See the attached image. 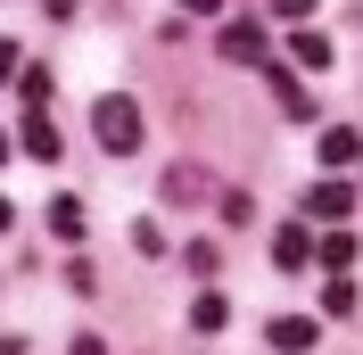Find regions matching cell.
<instances>
[{"instance_id":"cell-1","label":"cell","mask_w":363,"mask_h":355,"mask_svg":"<svg viewBox=\"0 0 363 355\" xmlns=\"http://www.w3.org/2000/svg\"><path fill=\"white\" fill-rule=\"evenodd\" d=\"M91 141H99V149H108V157H133V149H140V108H133V99H124V91L91 108Z\"/></svg>"},{"instance_id":"cell-2","label":"cell","mask_w":363,"mask_h":355,"mask_svg":"<svg viewBox=\"0 0 363 355\" xmlns=\"http://www.w3.org/2000/svg\"><path fill=\"white\" fill-rule=\"evenodd\" d=\"M215 50H223L231 67H264V25H256V17H231L223 33H215Z\"/></svg>"},{"instance_id":"cell-3","label":"cell","mask_w":363,"mask_h":355,"mask_svg":"<svg viewBox=\"0 0 363 355\" xmlns=\"http://www.w3.org/2000/svg\"><path fill=\"white\" fill-rule=\"evenodd\" d=\"M314 231H306V215H297V223H281V231H272V265H281V273H306V256H314Z\"/></svg>"},{"instance_id":"cell-4","label":"cell","mask_w":363,"mask_h":355,"mask_svg":"<svg viewBox=\"0 0 363 355\" xmlns=\"http://www.w3.org/2000/svg\"><path fill=\"white\" fill-rule=\"evenodd\" d=\"M306 215L314 223H347L355 215V182H314V190H306Z\"/></svg>"},{"instance_id":"cell-5","label":"cell","mask_w":363,"mask_h":355,"mask_svg":"<svg viewBox=\"0 0 363 355\" xmlns=\"http://www.w3.org/2000/svg\"><path fill=\"white\" fill-rule=\"evenodd\" d=\"M264 91H272V99H281V116H297V124H306V116H322L314 99H306V83H297L289 67H264Z\"/></svg>"},{"instance_id":"cell-6","label":"cell","mask_w":363,"mask_h":355,"mask_svg":"<svg viewBox=\"0 0 363 355\" xmlns=\"http://www.w3.org/2000/svg\"><path fill=\"white\" fill-rule=\"evenodd\" d=\"M206 182H215L206 165H165V199H174V207H199V199H206Z\"/></svg>"},{"instance_id":"cell-7","label":"cell","mask_w":363,"mask_h":355,"mask_svg":"<svg viewBox=\"0 0 363 355\" xmlns=\"http://www.w3.org/2000/svg\"><path fill=\"white\" fill-rule=\"evenodd\" d=\"M363 157V124H322V165H355Z\"/></svg>"},{"instance_id":"cell-8","label":"cell","mask_w":363,"mask_h":355,"mask_svg":"<svg viewBox=\"0 0 363 355\" xmlns=\"http://www.w3.org/2000/svg\"><path fill=\"white\" fill-rule=\"evenodd\" d=\"M272 347H281V355H306V347H314V314H272Z\"/></svg>"},{"instance_id":"cell-9","label":"cell","mask_w":363,"mask_h":355,"mask_svg":"<svg viewBox=\"0 0 363 355\" xmlns=\"http://www.w3.org/2000/svg\"><path fill=\"white\" fill-rule=\"evenodd\" d=\"M17 149L50 165V157H58V124H50V116H25V124H17Z\"/></svg>"},{"instance_id":"cell-10","label":"cell","mask_w":363,"mask_h":355,"mask_svg":"<svg viewBox=\"0 0 363 355\" xmlns=\"http://www.w3.org/2000/svg\"><path fill=\"white\" fill-rule=\"evenodd\" d=\"M289 58H297V67H330V42H322L314 25H297V33H289Z\"/></svg>"},{"instance_id":"cell-11","label":"cell","mask_w":363,"mask_h":355,"mask_svg":"<svg viewBox=\"0 0 363 355\" xmlns=\"http://www.w3.org/2000/svg\"><path fill=\"white\" fill-rule=\"evenodd\" d=\"M231 306H223V289H199V306H190V331H223Z\"/></svg>"},{"instance_id":"cell-12","label":"cell","mask_w":363,"mask_h":355,"mask_svg":"<svg viewBox=\"0 0 363 355\" xmlns=\"http://www.w3.org/2000/svg\"><path fill=\"white\" fill-rule=\"evenodd\" d=\"M182 265L199 273V281H215V273H223V248H215V240H190V248H182Z\"/></svg>"},{"instance_id":"cell-13","label":"cell","mask_w":363,"mask_h":355,"mask_svg":"<svg viewBox=\"0 0 363 355\" xmlns=\"http://www.w3.org/2000/svg\"><path fill=\"white\" fill-rule=\"evenodd\" d=\"M314 256H322V265H330V273H347V265H355V240H347V231H330V240H322Z\"/></svg>"},{"instance_id":"cell-14","label":"cell","mask_w":363,"mask_h":355,"mask_svg":"<svg viewBox=\"0 0 363 355\" xmlns=\"http://www.w3.org/2000/svg\"><path fill=\"white\" fill-rule=\"evenodd\" d=\"M17 91L33 99V116H42V108H50V67H25V75H17Z\"/></svg>"},{"instance_id":"cell-15","label":"cell","mask_w":363,"mask_h":355,"mask_svg":"<svg viewBox=\"0 0 363 355\" xmlns=\"http://www.w3.org/2000/svg\"><path fill=\"white\" fill-rule=\"evenodd\" d=\"M215 207H223V223H240V231H248V223H256V199H248V190H223V199H215Z\"/></svg>"},{"instance_id":"cell-16","label":"cell","mask_w":363,"mask_h":355,"mask_svg":"<svg viewBox=\"0 0 363 355\" xmlns=\"http://www.w3.org/2000/svg\"><path fill=\"white\" fill-rule=\"evenodd\" d=\"M50 231H58V240H74V231H83V207L58 199V207H50Z\"/></svg>"},{"instance_id":"cell-17","label":"cell","mask_w":363,"mask_h":355,"mask_svg":"<svg viewBox=\"0 0 363 355\" xmlns=\"http://www.w3.org/2000/svg\"><path fill=\"white\" fill-rule=\"evenodd\" d=\"M133 248H140V256H165V231H157L149 215H140V223H133Z\"/></svg>"},{"instance_id":"cell-18","label":"cell","mask_w":363,"mask_h":355,"mask_svg":"<svg viewBox=\"0 0 363 355\" xmlns=\"http://www.w3.org/2000/svg\"><path fill=\"white\" fill-rule=\"evenodd\" d=\"M25 75V58H17V42H0V83H17Z\"/></svg>"},{"instance_id":"cell-19","label":"cell","mask_w":363,"mask_h":355,"mask_svg":"<svg viewBox=\"0 0 363 355\" xmlns=\"http://www.w3.org/2000/svg\"><path fill=\"white\" fill-rule=\"evenodd\" d=\"M272 17H314V0H272Z\"/></svg>"},{"instance_id":"cell-20","label":"cell","mask_w":363,"mask_h":355,"mask_svg":"<svg viewBox=\"0 0 363 355\" xmlns=\"http://www.w3.org/2000/svg\"><path fill=\"white\" fill-rule=\"evenodd\" d=\"M174 9H190V17H215V9H223V0H174Z\"/></svg>"},{"instance_id":"cell-21","label":"cell","mask_w":363,"mask_h":355,"mask_svg":"<svg viewBox=\"0 0 363 355\" xmlns=\"http://www.w3.org/2000/svg\"><path fill=\"white\" fill-rule=\"evenodd\" d=\"M67 355H108V347H99V339H91V331H83V339H74V347H67Z\"/></svg>"},{"instance_id":"cell-22","label":"cell","mask_w":363,"mask_h":355,"mask_svg":"<svg viewBox=\"0 0 363 355\" xmlns=\"http://www.w3.org/2000/svg\"><path fill=\"white\" fill-rule=\"evenodd\" d=\"M0 231H9V199H0Z\"/></svg>"},{"instance_id":"cell-23","label":"cell","mask_w":363,"mask_h":355,"mask_svg":"<svg viewBox=\"0 0 363 355\" xmlns=\"http://www.w3.org/2000/svg\"><path fill=\"white\" fill-rule=\"evenodd\" d=\"M0 157H9V133H0Z\"/></svg>"}]
</instances>
